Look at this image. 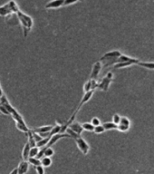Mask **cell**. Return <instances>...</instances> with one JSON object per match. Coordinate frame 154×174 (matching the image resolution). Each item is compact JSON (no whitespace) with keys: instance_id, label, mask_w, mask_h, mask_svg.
I'll list each match as a JSON object with an SVG mask.
<instances>
[{"instance_id":"22","label":"cell","mask_w":154,"mask_h":174,"mask_svg":"<svg viewBox=\"0 0 154 174\" xmlns=\"http://www.w3.org/2000/svg\"><path fill=\"white\" fill-rule=\"evenodd\" d=\"M105 132V130L103 126V124H100L98 126H95L94 127V130H93V132L96 133V134H101Z\"/></svg>"},{"instance_id":"28","label":"cell","mask_w":154,"mask_h":174,"mask_svg":"<svg viewBox=\"0 0 154 174\" xmlns=\"http://www.w3.org/2000/svg\"><path fill=\"white\" fill-rule=\"evenodd\" d=\"M0 113H3L4 115H10L8 113V111L7 110V108L2 104H0Z\"/></svg>"},{"instance_id":"31","label":"cell","mask_w":154,"mask_h":174,"mask_svg":"<svg viewBox=\"0 0 154 174\" xmlns=\"http://www.w3.org/2000/svg\"><path fill=\"white\" fill-rule=\"evenodd\" d=\"M3 95H4V92H3L2 88H0V98H1Z\"/></svg>"},{"instance_id":"18","label":"cell","mask_w":154,"mask_h":174,"mask_svg":"<svg viewBox=\"0 0 154 174\" xmlns=\"http://www.w3.org/2000/svg\"><path fill=\"white\" fill-rule=\"evenodd\" d=\"M138 65L141 66V67H145V68H147V69L154 70V63L153 62L149 63V62H141V61H140Z\"/></svg>"},{"instance_id":"6","label":"cell","mask_w":154,"mask_h":174,"mask_svg":"<svg viewBox=\"0 0 154 174\" xmlns=\"http://www.w3.org/2000/svg\"><path fill=\"white\" fill-rule=\"evenodd\" d=\"M102 68H103L102 62L97 61L96 63H94L92 68V72H91V74H90V80H97Z\"/></svg>"},{"instance_id":"9","label":"cell","mask_w":154,"mask_h":174,"mask_svg":"<svg viewBox=\"0 0 154 174\" xmlns=\"http://www.w3.org/2000/svg\"><path fill=\"white\" fill-rule=\"evenodd\" d=\"M17 171H18V174H26L28 170H29V163H28L27 161H20V163L18 164Z\"/></svg>"},{"instance_id":"8","label":"cell","mask_w":154,"mask_h":174,"mask_svg":"<svg viewBox=\"0 0 154 174\" xmlns=\"http://www.w3.org/2000/svg\"><path fill=\"white\" fill-rule=\"evenodd\" d=\"M64 0H52V1L48 2L45 6V9H51V8H59L61 7H64Z\"/></svg>"},{"instance_id":"26","label":"cell","mask_w":154,"mask_h":174,"mask_svg":"<svg viewBox=\"0 0 154 174\" xmlns=\"http://www.w3.org/2000/svg\"><path fill=\"white\" fill-rule=\"evenodd\" d=\"M35 168H36V171L37 174H45V168L43 167L42 165L36 166Z\"/></svg>"},{"instance_id":"32","label":"cell","mask_w":154,"mask_h":174,"mask_svg":"<svg viewBox=\"0 0 154 174\" xmlns=\"http://www.w3.org/2000/svg\"><path fill=\"white\" fill-rule=\"evenodd\" d=\"M0 88H1V84H0Z\"/></svg>"},{"instance_id":"21","label":"cell","mask_w":154,"mask_h":174,"mask_svg":"<svg viewBox=\"0 0 154 174\" xmlns=\"http://www.w3.org/2000/svg\"><path fill=\"white\" fill-rule=\"evenodd\" d=\"M39 148L38 147H32L30 149V153H29V157H36L37 156V154L38 152H39Z\"/></svg>"},{"instance_id":"25","label":"cell","mask_w":154,"mask_h":174,"mask_svg":"<svg viewBox=\"0 0 154 174\" xmlns=\"http://www.w3.org/2000/svg\"><path fill=\"white\" fill-rule=\"evenodd\" d=\"M120 121H121V116H120L118 113H115L113 116V123L118 125L120 123Z\"/></svg>"},{"instance_id":"16","label":"cell","mask_w":154,"mask_h":174,"mask_svg":"<svg viewBox=\"0 0 154 174\" xmlns=\"http://www.w3.org/2000/svg\"><path fill=\"white\" fill-rule=\"evenodd\" d=\"M41 165L44 168L50 167L52 165V159L49 157H43L41 159Z\"/></svg>"},{"instance_id":"30","label":"cell","mask_w":154,"mask_h":174,"mask_svg":"<svg viewBox=\"0 0 154 174\" xmlns=\"http://www.w3.org/2000/svg\"><path fill=\"white\" fill-rule=\"evenodd\" d=\"M9 174H18V171H17V168H15L14 170L9 173Z\"/></svg>"},{"instance_id":"14","label":"cell","mask_w":154,"mask_h":174,"mask_svg":"<svg viewBox=\"0 0 154 174\" xmlns=\"http://www.w3.org/2000/svg\"><path fill=\"white\" fill-rule=\"evenodd\" d=\"M26 135H27V137H28V143H29L30 145V147H36V142L35 141V139H34L33 137V134H32V130H28V132H26Z\"/></svg>"},{"instance_id":"13","label":"cell","mask_w":154,"mask_h":174,"mask_svg":"<svg viewBox=\"0 0 154 174\" xmlns=\"http://www.w3.org/2000/svg\"><path fill=\"white\" fill-rule=\"evenodd\" d=\"M30 145L28 142H26L24 146L23 150H22V158L24 161H27L28 158H29V153H30Z\"/></svg>"},{"instance_id":"11","label":"cell","mask_w":154,"mask_h":174,"mask_svg":"<svg viewBox=\"0 0 154 174\" xmlns=\"http://www.w3.org/2000/svg\"><path fill=\"white\" fill-rule=\"evenodd\" d=\"M68 128L71 129L74 132H75L76 134H78V135H81L82 132H84V129H83V127H82V124H80L79 123L73 122L68 126Z\"/></svg>"},{"instance_id":"24","label":"cell","mask_w":154,"mask_h":174,"mask_svg":"<svg viewBox=\"0 0 154 174\" xmlns=\"http://www.w3.org/2000/svg\"><path fill=\"white\" fill-rule=\"evenodd\" d=\"M130 129V126H126V125L123 124H118L117 125V130H120V132H127Z\"/></svg>"},{"instance_id":"17","label":"cell","mask_w":154,"mask_h":174,"mask_svg":"<svg viewBox=\"0 0 154 174\" xmlns=\"http://www.w3.org/2000/svg\"><path fill=\"white\" fill-rule=\"evenodd\" d=\"M103 126L105 130H117V124L113 123V122H108L104 123L103 124Z\"/></svg>"},{"instance_id":"4","label":"cell","mask_w":154,"mask_h":174,"mask_svg":"<svg viewBox=\"0 0 154 174\" xmlns=\"http://www.w3.org/2000/svg\"><path fill=\"white\" fill-rule=\"evenodd\" d=\"M113 74L112 72H109L108 74H106V76L103 77L102 79V81L98 83V86L97 88L101 91H103V92H107L109 87H110V84L112 83L113 81Z\"/></svg>"},{"instance_id":"20","label":"cell","mask_w":154,"mask_h":174,"mask_svg":"<svg viewBox=\"0 0 154 174\" xmlns=\"http://www.w3.org/2000/svg\"><path fill=\"white\" fill-rule=\"evenodd\" d=\"M82 127H83L84 130H86V132H93L94 130V126L91 123H84L82 124Z\"/></svg>"},{"instance_id":"10","label":"cell","mask_w":154,"mask_h":174,"mask_svg":"<svg viewBox=\"0 0 154 174\" xmlns=\"http://www.w3.org/2000/svg\"><path fill=\"white\" fill-rule=\"evenodd\" d=\"M53 127L54 126H52V125H44V126L34 128L32 130L36 133H50Z\"/></svg>"},{"instance_id":"1","label":"cell","mask_w":154,"mask_h":174,"mask_svg":"<svg viewBox=\"0 0 154 174\" xmlns=\"http://www.w3.org/2000/svg\"><path fill=\"white\" fill-rule=\"evenodd\" d=\"M16 17L18 19V21L20 22L21 26H22V28H23V34L25 37L27 36L28 33L31 31V29L33 27V25H34V21L31 16H29L28 14L23 13L20 9L16 13Z\"/></svg>"},{"instance_id":"33","label":"cell","mask_w":154,"mask_h":174,"mask_svg":"<svg viewBox=\"0 0 154 174\" xmlns=\"http://www.w3.org/2000/svg\"><path fill=\"white\" fill-rule=\"evenodd\" d=\"M79 1H83V0H79Z\"/></svg>"},{"instance_id":"23","label":"cell","mask_w":154,"mask_h":174,"mask_svg":"<svg viewBox=\"0 0 154 174\" xmlns=\"http://www.w3.org/2000/svg\"><path fill=\"white\" fill-rule=\"evenodd\" d=\"M119 124H123L126 126H131V122L127 117H121V121H120Z\"/></svg>"},{"instance_id":"15","label":"cell","mask_w":154,"mask_h":174,"mask_svg":"<svg viewBox=\"0 0 154 174\" xmlns=\"http://www.w3.org/2000/svg\"><path fill=\"white\" fill-rule=\"evenodd\" d=\"M27 161H28V163L31 164V165H33L34 167L41 165V160L37 159L36 157H29L27 160Z\"/></svg>"},{"instance_id":"7","label":"cell","mask_w":154,"mask_h":174,"mask_svg":"<svg viewBox=\"0 0 154 174\" xmlns=\"http://www.w3.org/2000/svg\"><path fill=\"white\" fill-rule=\"evenodd\" d=\"M93 94H94V91H93V90L89 91V92H87V93H84V96H83V98H82V100H81V102H80V103H79V105H78V107H77V109H76V111L74 112V113L77 114V113L79 112V110L81 109L82 106H83L84 104H85L88 101L91 100V98L93 97Z\"/></svg>"},{"instance_id":"19","label":"cell","mask_w":154,"mask_h":174,"mask_svg":"<svg viewBox=\"0 0 154 174\" xmlns=\"http://www.w3.org/2000/svg\"><path fill=\"white\" fill-rule=\"evenodd\" d=\"M49 141H50V137L43 138L40 142H36V147H38V148H44V147L46 146L47 143L49 142Z\"/></svg>"},{"instance_id":"2","label":"cell","mask_w":154,"mask_h":174,"mask_svg":"<svg viewBox=\"0 0 154 174\" xmlns=\"http://www.w3.org/2000/svg\"><path fill=\"white\" fill-rule=\"evenodd\" d=\"M122 54L118 50H113V51H110L105 53V54L100 58V62H105L104 66H109V65H115V61H116L117 58H119Z\"/></svg>"},{"instance_id":"29","label":"cell","mask_w":154,"mask_h":174,"mask_svg":"<svg viewBox=\"0 0 154 174\" xmlns=\"http://www.w3.org/2000/svg\"><path fill=\"white\" fill-rule=\"evenodd\" d=\"M77 1H79V0H64V7L69 6V5H72V4H74V3H76Z\"/></svg>"},{"instance_id":"3","label":"cell","mask_w":154,"mask_h":174,"mask_svg":"<svg viewBox=\"0 0 154 174\" xmlns=\"http://www.w3.org/2000/svg\"><path fill=\"white\" fill-rule=\"evenodd\" d=\"M18 10H19V7L17 6V4L14 0H11L8 3L5 4L4 6L0 7V16H7L12 14L13 13L16 14Z\"/></svg>"},{"instance_id":"12","label":"cell","mask_w":154,"mask_h":174,"mask_svg":"<svg viewBox=\"0 0 154 174\" xmlns=\"http://www.w3.org/2000/svg\"><path fill=\"white\" fill-rule=\"evenodd\" d=\"M140 63V60L138 59L137 61H131V62H123V63H118V64L114 65L113 68L114 69H120V68H124V67L131 66L132 65H138Z\"/></svg>"},{"instance_id":"27","label":"cell","mask_w":154,"mask_h":174,"mask_svg":"<svg viewBox=\"0 0 154 174\" xmlns=\"http://www.w3.org/2000/svg\"><path fill=\"white\" fill-rule=\"evenodd\" d=\"M91 123H92V124L93 125V126L95 127V126H98V125L101 124V121H100L99 118L94 117V118L92 119V121H91Z\"/></svg>"},{"instance_id":"5","label":"cell","mask_w":154,"mask_h":174,"mask_svg":"<svg viewBox=\"0 0 154 174\" xmlns=\"http://www.w3.org/2000/svg\"><path fill=\"white\" fill-rule=\"evenodd\" d=\"M74 141L76 142L77 147H78L79 151L84 154V155H86L89 151H90V145L88 144V142L85 141L84 138H82V136L77 137L76 139H74Z\"/></svg>"}]
</instances>
